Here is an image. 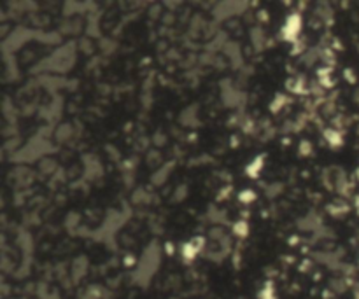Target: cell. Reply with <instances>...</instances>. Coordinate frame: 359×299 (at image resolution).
<instances>
[{
	"label": "cell",
	"mask_w": 359,
	"mask_h": 299,
	"mask_svg": "<svg viewBox=\"0 0 359 299\" xmlns=\"http://www.w3.org/2000/svg\"><path fill=\"white\" fill-rule=\"evenodd\" d=\"M301 30V18L298 12H294V14H291L289 18L286 19V23H284V27H282V38L284 40H289V42H296L298 38V34H300Z\"/></svg>",
	"instance_id": "cell-1"
},
{
	"label": "cell",
	"mask_w": 359,
	"mask_h": 299,
	"mask_svg": "<svg viewBox=\"0 0 359 299\" xmlns=\"http://www.w3.org/2000/svg\"><path fill=\"white\" fill-rule=\"evenodd\" d=\"M263 159H265V156L256 157L254 161L247 166V175L249 177H258L259 175V172H261V168H263Z\"/></svg>",
	"instance_id": "cell-2"
},
{
	"label": "cell",
	"mask_w": 359,
	"mask_h": 299,
	"mask_svg": "<svg viewBox=\"0 0 359 299\" xmlns=\"http://www.w3.org/2000/svg\"><path fill=\"white\" fill-rule=\"evenodd\" d=\"M324 137L329 142V146H333V147H338L340 144H342V133H338V131H335V130H326Z\"/></svg>",
	"instance_id": "cell-3"
},
{
	"label": "cell",
	"mask_w": 359,
	"mask_h": 299,
	"mask_svg": "<svg viewBox=\"0 0 359 299\" xmlns=\"http://www.w3.org/2000/svg\"><path fill=\"white\" fill-rule=\"evenodd\" d=\"M233 233H235V236H240V238L247 236V233H249L247 223H245V221H239V223L233 226Z\"/></svg>",
	"instance_id": "cell-4"
},
{
	"label": "cell",
	"mask_w": 359,
	"mask_h": 299,
	"mask_svg": "<svg viewBox=\"0 0 359 299\" xmlns=\"http://www.w3.org/2000/svg\"><path fill=\"white\" fill-rule=\"evenodd\" d=\"M312 152V144L307 142V140H303L301 142V147H300V154H303V156H307V154Z\"/></svg>",
	"instance_id": "cell-5"
},
{
	"label": "cell",
	"mask_w": 359,
	"mask_h": 299,
	"mask_svg": "<svg viewBox=\"0 0 359 299\" xmlns=\"http://www.w3.org/2000/svg\"><path fill=\"white\" fill-rule=\"evenodd\" d=\"M261 299H275V294H274V289H272V285H265V291H263L261 294Z\"/></svg>",
	"instance_id": "cell-6"
},
{
	"label": "cell",
	"mask_w": 359,
	"mask_h": 299,
	"mask_svg": "<svg viewBox=\"0 0 359 299\" xmlns=\"http://www.w3.org/2000/svg\"><path fill=\"white\" fill-rule=\"evenodd\" d=\"M240 199H242L243 203H249V201H252V199H254V192H252V191L240 192Z\"/></svg>",
	"instance_id": "cell-7"
},
{
	"label": "cell",
	"mask_w": 359,
	"mask_h": 299,
	"mask_svg": "<svg viewBox=\"0 0 359 299\" xmlns=\"http://www.w3.org/2000/svg\"><path fill=\"white\" fill-rule=\"evenodd\" d=\"M345 75H347V81H349V82H354V81H356V79H354V74L349 72V70H345Z\"/></svg>",
	"instance_id": "cell-8"
}]
</instances>
